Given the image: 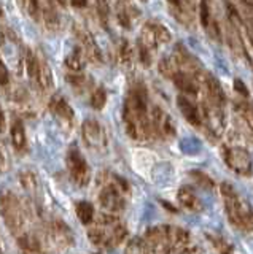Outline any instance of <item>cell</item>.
Here are the masks:
<instances>
[{"instance_id":"obj_1","label":"cell","mask_w":253,"mask_h":254,"mask_svg":"<svg viewBox=\"0 0 253 254\" xmlns=\"http://www.w3.org/2000/svg\"><path fill=\"white\" fill-rule=\"evenodd\" d=\"M123 121L126 132L137 141H147L153 137L152 121L148 113V95L144 84L131 87L123 107Z\"/></svg>"},{"instance_id":"obj_2","label":"cell","mask_w":253,"mask_h":254,"mask_svg":"<svg viewBox=\"0 0 253 254\" xmlns=\"http://www.w3.org/2000/svg\"><path fill=\"white\" fill-rule=\"evenodd\" d=\"M99 205L107 214L121 213L126 208V197L129 194V185L115 173L102 172L97 178Z\"/></svg>"},{"instance_id":"obj_3","label":"cell","mask_w":253,"mask_h":254,"mask_svg":"<svg viewBox=\"0 0 253 254\" xmlns=\"http://www.w3.org/2000/svg\"><path fill=\"white\" fill-rule=\"evenodd\" d=\"M126 234L128 230L123 222L115 214L105 213L94 219V226L89 229L88 238L92 245L99 246V248H113L124 240Z\"/></svg>"},{"instance_id":"obj_4","label":"cell","mask_w":253,"mask_h":254,"mask_svg":"<svg viewBox=\"0 0 253 254\" xmlns=\"http://www.w3.org/2000/svg\"><path fill=\"white\" fill-rule=\"evenodd\" d=\"M221 197H223L225 210L229 221L236 227L242 230H253V208L249 205V202L237 190L229 185H221Z\"/></svg>"},{"instance_id":"obj_5","label":"cell","mask_w":253,"mask_h":254,"mask_svg":"<svg viewBox=\"0 0 253 254\" xmlns=\"http://www.w3.org/2000/svg\"><path fill=\"white\" fill-rule=\"evenodd\" d=\"M0 214H2L5 226L14 237L26 230V224L29 221L26 203H22L11 190L0 192Z\"/></svg>"},{"instance_id":"obj_6","label":"cell","mask_w":253,"mask_h":254,"mask_svg":"<svg viewBox=\"0 0 253 254\" xmlns=\"http://www.w3.org/2000/svg\"><path fill=\"white\" fill-rule=\"evenodd\" d=\"M75 243V238L70 229L64 221L51 219L46 222L45 234H43V245L45 248L53 250L56 253H64L70 250Z\"/></svg>"},{"instance_id":"obj_7","label":"cell","mask_w":253,"mask_h":254,"mask_svg":"<svg viewBox=\"0 0 253 254\" xmlns=\"http://www.w3.org/2000/svg\"><path fill=\"white\" fill-rule=\"evenodd\" d=\"M26 71L30 78V81L35 87L40 91H51L53 89V73L48 65V62L45 61L43 56H38L34 51H26L24 59Z\"/></svg>"},{"instance_id":"obj_8","label":"cell","mask_w":253,"mask_h":254,"mask_svg":"<svg viewBox=\"0 0 253 254\" xmlns=\"http://www.w3.org/2000/svg\"><path fill=\"white\" fill-rule=\"evenodd\" d=\"M66 165L69 177L77 186L84 188L89 185L91 181V169L83 154L80 153V149L77 146H70L67 154H66Z\"/></svg>"},{"instance_id":"obj_9","label":"cell","mask_w":253,"mask_h":254,"mask_svg":"<svg viewBox=\"0 0 253 254\" xmlns=\"http://www.w3.org/2000/svg\"><path fill=\"white\" fill-rule=\"evenodd\" d=\"M223 159L226 165L234 173L241 175V177H249V175H252V157L245 148L228 146L223 151Z\"/></svg>"},{"instance_id":"obj_10","label":"cell","mask_w":253,"mask_h":254,"mask_svg":"<svg viewBox=\"0 0 253 254\" xmlns=\"http://www.w3.org/2000/svg\"><path fill=\"white\" fill-rule=\"evenodd\" d=\"M83 141L94 151H105L107 148V132L97 119L88 118L82 124Z\"/></svg>"},{"instance_id":"obj_11","label":"cell","mask_w":253,"mask_h":254,"mask_svg":"<svg viewBox=\"0 0 253 254\" xmlns=\"http://www.w3.org/2000/svg\"><path fill=\"white\" fill-rule=\"evenodd\" d=\"M168 42H170V32L166 29L163 24L147 22L140 32V38L137 45L144 46L148 51L153 53V50L158 48V45L168 43Z\"/></svg>"},{"instance_id":"obj_12","label":"cell","mask_w":253,"mask_h":254,"mask_svg":"<svg viewBox=\"0 0 253 254\" xmlns=\"http://www.w3.org/2000/svg\"><path fill=\"white\" fill-rule=\"evenodd\" d=\"M147 254H170L166 226H156L147 230L144 238Z\"/></svg>"},{"instance_id":"obj_13","label":"cell","mask_w":253,"mask_h":254,"mask_svg":"<svg viewBox=\"0 0 253 254\" xmlns=\"http://www.w3.org/2000/svg\"><path fill=\"white\" fill-rule=\"evenodd\" d=\"M50 111L64 129L70 130L74 127V123H75L74 108L69 105V102L62 97V95H59V94L53 95L50 100Z\"/></svg>"},{"instance_id":"obj_14","label":"cell","mask_w":253,"mask_h":254,"mask_svg":"<svg viewBox=\"0 0 253 254\" xmlns=\"http://www.w3.org/2000/svg\"><path fill=\"white\" fill-rule=\"evenodd\" d=\"M74 32H75V37L78 40V43H80V46H82V51L84 54V58H88L94 64H102L104 58H102V51H100L97 42L94 40V37L89 34L88 30L80 27V26H75Z\"/></svg>"},{"instance_id":"obj_15","label":"cell","mask_w":253,"mask_h":254,"mask_svg":"<svg viewBox=\"0 0 253 254\" xmlns=\"http://www.w3.org/2000/svg\"><path fill=\"white\" fill-rule=\"evenodd\" d=\"M150 121H152L153 135L161 138H172L175 135V126H173L170 116L160 107H155L150 113Z\"/></svg>"},{"instance_id":"obj_16","label":"cell","mask_w":253,"mask_h":254,"mask_svg":"<svg viewBox=\"0 0 253 254\" xmlns=\"http://www.w3.org/2000/svg\"><path fill=\"white\" fill-rule=\"evenodd\" d=\"M166 235H168L170 254H183L189 246V234L185 229L177 226H166Z\"/></svg>"},{"instance_id":"obj_17","label":"cell","mask_w":253,"mask_h":254,"mask_svg":"<svg viewBox=\"0 0 253 254\" xmlns=\"http://www.w3.org/2000/svg\"><path fill=\"white\" fill-rule=\"evenodd\" d=\"M202 83H204V89H205V103H210V105L223 108L226 103V95L223 92L221 84L217 81V78L212 75H205Z\"/></svg>"},{"instance_id":"obj_18","label":"cell","mask_w":253,"mask_h":254,"mask_svg":"<svg viewBox=\"0 0 253 254\" xmlns=\"http://www.w3.org/2000/svg\"><path fill=\"white\" fill-rule=\"evenodd\" d=\"M19 183L22 189L26 190V194L29 195V198L32 200L35 205H38L42 198V183L38 180V177L30 170H22L19 173Z\"/></svg>"},{"instance_id":"obj_19","label":"cell","mask_w":253,"mask_h":254,"mask_svg":"<svg viewBox=\"0 0 253 254\" xmlns=\"http://www.w3.org/2000/svg\"><path fill=\"white\" fill-rule=\"evenodd\" d=\"M177 105H178V110L181 111V115H183V118L191 126L201 127L204 124L202 111L199 110V107H197L194 102L189 100L186 95H178V97H177Z\"/></svg>"},{"instance_id":"obj_20","label":"cell","mask_w":253,"mask_h":254,"mask_svg":"<svg viewBox=\"0 0 253 254\" xmlns=\"http://www.w3.org/2000/svg\"><path fill=\"white\" fill-rule=\"evenodd\" d=\"M10 138H11V145L14 148V151L19 154H26L27 153V137H26V129L24 124H22L21 118L14 116L11 119L10 124Z\"/></svg>"},{"instance_id":"obj_21","label":"cell","mask_w":253,"mask_h":254,"mask_svg":"<svg viewBox=\"0 0 253 254\" xmlns=\"http://www.w3.org/2000/svg\"><path fill=\"white\" fill-rule=\"evenodd\" d=\"M18 248L22 254H45V245L35 234L24 230L16 237Z\"/></svg>"},{"instance_id":"obj_22","label":"cell","mask_w":253,"mask_h":254,"mask_svg":"<svg viewBox=\"0 0 253 254\" xmlns=\"http://www.w3.org/2000/svg\"><path fill=\"white\" fill-rule=\"evenodd\" d=\"M170 79L173 81V84H175L178 89L186 95H196L197 92H199V79H197L193 73H188V71L180 70Z\"/></svg>"},{"instance_id":"obj_23","label":"cell","mask_w":253,"mask_h":254,"mask_svg":"<svg viewBox=\"0 0 253 254\" xmlns=\"http://www.w3.org/2000/svg\"><path fill=\"white\" fill-rule=\"evenodd\" d=\"M40 13L46 29L58 30L61 26V18L56 10V2L54 0H40Z\"/></svg>"},{"instance_id":"obj_24","label":"cell","mask_w":253,"mask_h":254,"mask_svg":"<svg viewBox=\"0 0 253 254\" xmlns=\"http://www.w3.org/2000/svg\"><path fill=\"white\" fill-rule=\"evenodd\" d=\"M177 198H178V203L189 211H199L202 208V203L199 200V197H197L194 194V190L188 186H183V188L178 189Z\"/></svg>"},{"instance_id":"obj_25","label":"cell","mask_w":253,"mask_h":254,"mask_svg":"<svg viewBox=\"0 0 253 254\" xmlns=\"http://www.w3.org/2000/svg\"><path fill=\"white\" fill-rule=\"evenodd\" d=\"M75 213L77 218L82 221V224L88 226L92 224L94 219H96V211H94V206L89 202H78L75 205Z\"/></svg>"},{"instance_id":"obj_26","label":"cell","mask_w":253,"mask_h":254,"mask_svg":"<svg viewBox=\"0 0 253 254\" xmlns=\"http://www.w3.org/2000/svg\"><path fill=\"white\" fill-rule=\"evenodd\" d=\"M66 67L72 71V73H80V71H83L84 68V54L82 50H74L72 53H70L66 61Z\"/></svg>"},{"instance_id":"obj_27","label":"cell","mask_w":253,"mask_h":254,"mask_svg":"<svg viewBox=\"0 0 253 254\" xmlns=\"http://www.w3.org/2000/svg\"><path fill=\"white\" fill-rule=\"evenodd\" d=\"M236 111L237 115L241 116V119L244 121V124L247 126V129L253 133V105L249 102H237L236 103Z\"/></svg>"},{"instance_id":"obj_28","label":"cell","mask_w":253,"mask_h":254,"mask_svg":"<svg viewBox=\"0 0 253 254\" xmlns=\"http://www.w3.org/2000/svg\"><path fill=\"white\" fill-rule=\"evenodd\" d=\"M199 19H201V26L207 32L210 30V27H217L215 22L212 21V10L209 0H201L199 2Z\"/></svg>"},{"instance_id":"obj_29","label":"cell","mask_w":253,"mask_h":254,"mask_svg":"<svg viewBox=\"0 0 253 254\" xmlns=\"http://www.w3.org/2000/svg\"><path fill=\"white\" fill-rule=\"evenodd\" d=\"M107 103V91L102 86L96 87L91 94V107L94 110H102Z\"/></svg>"},{"instance_id":"obj_30","label":"cell","mask_w":253,"mask_h":254,"mask_svg":"<svg viewBox=\"0 0 253 254\" xmlns=\"http://www.w3.org/2000/svg\"><path fill=\"white\" fill-rule=\"evenodd\" d=\"M96 11L100 24L104 27L108 26V18H110V2L108 0H96Z\"/></svg>"},{"instance_id":"obj_31","label":"cell","mask_w":253,"mask_h":254,"mask_svg":"<svg viewBox=\"0 0 253 254\" xmlns=\"http://www.w3.org/2000/svg\"><path fill=\"white\" fill-rule=\"evenodd\" d=\"M18 2L30 18L38 21V16H40V0H18Z\"/></svg>"},{"instance_id":"obj_32","label":"cell","mask_w":253,"mask_h":254,"mask_svg":"<svg viewBox=\"0 0 253 254\" xmlns=\"http://www.w3.org/2000/svg\"><path fill=\"white\" fill-rule=\"evenodd\" d=\"M209 238H210L212 245L218 250L220 254H231L233 253V245L229 243V242H226L223 237H215V235L210 237L209 235Z\"/></svg>"},{"instance_id":"obj_33","label":"cell","mask_w":253,"mask_h":254,"mask_svg":"<svg viewBox=\"0 0 253 254\" xmlns=\"http://www.w3.org/2000/svg\"><path fill=\"white\" fill-rule=\"evenodd\" d=\"M124 254H147V248H145V243L142 238H132V240L128 243L124 250Z\"/></svg>"},{"instance_id":"obj_34","label":"cell","mask_w":253,"mask_h":254,"mask_svg":"<svg viewBox=\"0 0 253 254\" xmlns=\"http://www.w3.org/2000/svg\"><path fill=\"white\" fill-rule=\"evenodd\" d=\"M8 169H10V154L5 143L0 140V173L8 172Z\"/></svg>"},{"instance_id":"obj_35","label":"cell","mask_w":253,"mask_h":254,"mask_svg":"<svg viewBox=\"0 0 253 254\" xmlns=\"http://www.w3.org/2000/svg\"><path fill=\"white\" fill-rule=\"evenodd\" d=\"M132 58H134V51H132L131 45L128 42H123L120 46V61L124 64V65H129L132 62Z\"/></svg>"},{"instance_id":"obj_36","label":"cell","mask_w":253,"mask_h":254,"mask_svg":"<svg viewBox=\"0 0 253 254\" xmlns=\"http://www.w3.org/2000/svg\"><path fill=\"white\" fill-rule=\"evenodd\" d=\"M8 83H10V71L6 68L2 58H0V86H6Z\"/></svg>"},{"instance_id":"obj_37","label":"cell","mask_w":253,"mask_h":254,"mask_svg":"<svg viewBox=\"0 0 253 254\" xmlns=\"http://www.w3.org/2000/svg\"><path fill=\"white\" fill-rule=\"evenodd\" d=\"M193 177L197 180V185H201V186L207 188V189L213 188V181H212L209 177H205L204 173H197V172H194V173H193Z\"/></svg>"},{"instance_id":"obj_38","label":"cell","mask_w":253,"mask_h":254,"mask_svg":"<svg viewBox=\"0 0 253 254\" xmlns=\"http://www.w3.org/2000/svg\"><path fill=\"white\" fill-rule=\"evenodd\" d=\"M234 87H236V91H237V92L244 95V97H247V95H249L247 87L244 86V83L241 81V79H236V81H234Z\"/></svg>"},{"instance_id":"obj_39","label":"cell","mask_w":253,"mask_h":254,"mask_svg":"<svg viewBox=\"0 0 253 254\" xmlns=\"http://www.w3.org/2000/svg\"><path fill=\"white\" fill-rule=\"evenodd\" d=\"M69 2L74 8H84L88 5V0H69Z\"/></svg>"},{"instance_id":"obj_40","label":"cell","mask_w":253,"mask_h":254,"mask_svg":"<svg viewBox=\"0 0 253 254\" xmlns=\"http://www.w3.org/2000/svg\"><path fill=\"white\" fill-rule=\"evenodd\" d=\"M5 130V115H3V110L0 107V132Z\"/></svg>"},{"instance_id":"obj_41","label":"cell","mask_w":253,"mask_h":254,"mask_svg":"<svg viewBox=\"0 0 253 254\" xmlns=\"http://www.w3.org/2000/svg\"><path fill=\"white\" fill-rule=\"evenodd\" d=\"M58 5H61V6H67V0H54Z\"/></svg>"}]
</instances>
